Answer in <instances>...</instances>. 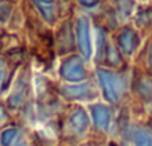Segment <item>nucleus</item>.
I'll return each instance as SVG.
<instances>
[{"mask_svg":"<svg viewBox=\"0 0 152 146\" xmlns=\"http://www.w3.org/2000/svg\"><path fill=\"white\" fill-rule=\"evenodd\" d=\"M151 64H152V54H151Z\"/></svg>","mask_w":152,"mask_h":146,"instance_id":"1","label":"nucleus"}]
</instances>
